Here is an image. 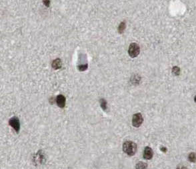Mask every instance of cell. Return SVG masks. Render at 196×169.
Returning <instances> with one entry per match:
<instances>
[{
    "instance_id": "cell-15",
    "label": "cell",
    "mask_w": 196,
    "mask_h": 169,
    "mask_svg": "<svg viewBox=\"0 0 196 169\" xmlns=\"http://www.w3.org/2000/svg\"><path fill=\"white\" fill-rule=\"evenodd\" d=\"M177 169H187V167H185V166L183 165H179L177 166Z\"/></svg>"
},
{
    "instance_id": "cell-8",
    "label": "cell",
    "mask_w": 196,
    "mask_h": 169,
    "mask_svg": "<svg viewBox=\"0 0 196 169\" xmlns=\"http://www.w3.org/2000/svg\"><path fill=\"white\" fill-rule=\"evenodd\" d=\"M51 66H52V68H53V69L57 70L60 69L62 66V62H61V60L59 58L55 59L54 61L52 62L51 64Z\"/></svg>"
},
{
    "instance_id": "cell-5",
    "label": "cell",
    "mask_w": 196,
    "mask_h": 169,
    "mask_svg": "<svg viewBox=\"0 0 196 169\" xmlns=\"http://www.w3.org/2000/svg\"><path fill=\"white\" fill-rule=\"evenodd\" d=\"M86 59V55L84 56V55L80 54L79 57V64L77 66L78 69L80 71H86L88 68V63H84V60H85Z\"/></svg>"
},
{
    "instance_id": "cell-12",
    "label": "cell",
    "mask_w": 196,
    "mask_h": 169,
    "mask_svg": "<svg viewBox=\"0 0 196 169\" xmlns=\"http://www.w3.org/2000/svg\"><path fill=\"white\" fill-rule=\"evenodd\" d=\"M188 160L191 162H195L196 161V154L195 152H191L188 155Z\"/></svg>"
},
{
    "instance_id": "cell-10",
    "label": "cell",
    "mask_w": 196,
    "mask_h": 169,
    "mask_svg": "<svg viewBox=\"0 0 196 169\" xmlns=\"http://www.w3.org/2000/svg\"><path fill=\"white\" fill-rule=\"evenodd\" d=\"M100 106L102 107V109L104 111H107V109H108V103H107V101L106 100L104 99H101L100 100Z\"/></svg>"
},
{
    "instance_id": "cell-3",
    "label": "cell",
    "mask_w": 196,
    "mask_h": 169,
    "mask_svg": "<svg viewBox=\"0 0 196 169\" xmlns=\"http://www.w3.org/2000/svg\"><path fill=\"white\" fill-rule=\"evenodd\" d=\"M143 119L141 113H135L132 118V125L135 127H139L143 123Z\"/></svg>"
},
{
    "instance_id": "cell-1",
    "label": "cell",
    "mask_w": 196,
    "mask_h": 169,
    "mask_svg": "<svg viewBox=\"0 0 196 169\" xmlns=\"http://www.w3.org/2000/svg\"><path fill=\"white\" fill-rule=\"evenodd\" d=\"M123 150L129 156H133L137 151V145L132 141H125L123 145Z\"/></svg>"
},
{
    "instance_id": "cell-7",
    "label": "cell",
    "mask_w": 196,
    "mask_h": 169,
    "mask_svg": "<svg viewBox=\"0 0 196 169\" xmlns=\"http://www.w3.org/2000/svg\"><path fill=\"white\" fill-rule=\"evenodd\" d=\"M154 156V152L153 150L150 147H146L143 151V158L146 160L152 159Z\"/></svg>"
},
{
    "instance_id": "cell-16",
    "label": "cell",
    "mask_w": 196,
    "mask_h": 169,
    "mask_svg": "<svg viewBox=\"0 0 196 169\" xmlns=\"http://www.w3.org/2000/svg\"><path fill=\"white\" fill-rule=\"evenodd\" d=\"M161 150H162L163 152H166L167 151V149H166V147H164V148H161Z\"/></svg>"
},
{
    "instance_id": "cell-14",
    "label": "cell",
    "mask_w": 196,
    "mask_h": 169,
    "mask_svg": "<svg viewBox=\"0 0 196 169\" xmlns=\"http://www.w3.org/2000/svg\"><path fill=\"white\" fill-rule=\"evenodd\" d=\"M43 3H45V5L47 6V7H49V5H50V1H49V0H47V1H44Z\"/></svg>"
},
{
    "instance_id": "cell-9",
    "label": "cell",
    "mask_w": 196,
    "mask_h": 169,
    "mask_svg": "<svg viewBox=\"0 0 196 169\" xmlns=\"http://www.w3.org/2000/svg\"><path fill=\"white\" fill-rule=\"evenodd\" d=\"M148 168L147 163L143 162H139L135 166L136 169H146Z\"/></svg>"
},
{
    "instance_id": "cell-11",
    "label": "cell",
    "mask_w": 196,
    "mask_h": 169,
    "mask_svg": "<svg viewBox=\"0 0 196 169\" xmlns=\"http://www.w3.org/2000/svg\"><path fill=\"white\" fill-rule=\"evenodd\" d=\"M126 27V25H125V22L122 21L120 23L118 27V32L119 34H123V32H124L125 29Z\"/></svg>"
},
{
    "instance_id": "cell-2",
    "label": "cell",
    "mask_w": 196,
    "mask_h": 169,
    "mask_svg": "<svg viewBox=\"0 0 196 169\" xmlns=\"http://www.w3.org/2000/svg\"><path fill=\"white\" fill-rule=\"evenodd\" d=\"M140 53V47L139 45L135 43H132L129 45L128 49V53L129 55L132 58L136 57L138 56Z\"/></svg>"
},
{
    "instance_id": "cell-6",
    "label": "cell",
    "mask_w": 196,
    "mask_h": 169,
    "mask_svg": "<svg viewBox=\"0 0 196 169\" xmlns=\"http://www.w3.org/2000/svg\"><path fill=\"white\" fill-rule=\"evenodd\" d=\"M55 102H56L57 106L60 107V108H63L65 106V97L63 95H59L55 98Z\"/></svg>"
},
{
    "instance_id": "cell-4",
    "label": "cell",
    "mask_w": 196,
    "mask_h": 169,
    "mask_svg": "<svg viewBox=\"0 0 196 169\" xmlns=\"http://www.w3.org/2000/svg\"><path fill=\"white\" fill-rule=\"evenodd\" d=\"M9 124L15 131L18 133L20 129V123L19 119L17 117H13L10 119L9 121Z\"/></svg>"
},
{
    "instance_id": "cell-13",
    "label": "cell",
    "mask_w": 196,
    "mask_h": 169,
    "mask_svg": "<svg viewBox=\"0 0 196 169\" xmlns=\"http://www.w3.org/2000/svg\"><path fill=\"white\" fill-rule=\"evenodd\" d=\"M172 73L175 75H179V73H180V69L177 66H175V67L172 68Z\"/></svg>"
},
{
    "instance_id": "cell-17",
    "label": "cell",
    "mask_w": 196,
    "mask_h": 169,
    "mask_svg": "<svg viewBox=\"0 0 196 169\" xmlns=\"http://www.w3.org/2000/svg\"><path fill=\"white\" fill-rule=\"evenodd\" d=\"M194 101L196 103V96H195V97H194Z\"/></svg>"
}]
</instances>
